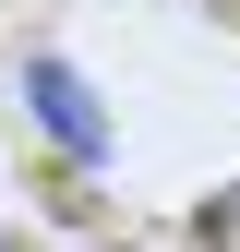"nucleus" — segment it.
<instances>
[{
  "label": "nucleus",
  "mask_w": 240,
  "mask_h": 252,
  "mask_svg": "<svg viewBox=\"0 0 240 252\" xmlns=\"http://www.w3.org/2000/svg\"><path fill=\"white\" fill-rule=\"evenodd\" d=\"M0 252H24V240H12V228H0Z\"/></svg>",
  "instance_id": "f03ea898"
},
{
  "label": "nucleus",
  "mask_w": 240,
  "mask_h": 252,
  "mask_svg": "<svg viewBox=\"0 0 240 252\" xmlns=\"http://www.w3.org/2000/svg\"><path fill=\"white\" fill-rule=\"evenodd\" d=\"M24 108H36V132L60 144V156H72V168H96V156H108V108H96V84H84L72 72V60H60V48H36V60H24Z\"/></svg>",
  "instance_id": "f257e3e1"
}]
</instances>
